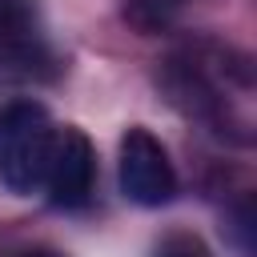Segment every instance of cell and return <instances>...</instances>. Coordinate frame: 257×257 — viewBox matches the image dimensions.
<instances>
[{
  "mask_svg": "<svg viewBox=\"0 0 257 257\" xmlns=\"http://www.w3.org/2000/svg\"><path fill=\"white\" fill-rule=\"evenodd\" d=\"M56 137L60 128L52 124V116L32 104H8L0 116V185L16 197H28L36 189H44L52 153H56Z\"/></svg>",
  "mask_w": 257,
  "mask_h": 257,
  "instance_id": "obj_1",
  "label": "cell"
},
{
  "mask_svg": "<svg viewBox=\"0 0 257 257\" xmlns=\"http://www.w3.org/2000/svg\"><path fill=\"white\" fill-rule=\"evenodd\" d=\"M116 177H120V193L133 205H145V209H157V205L173 201V193H177L173 161L149 128H128L120 137Z\"/></svg>",
  "mask_w": 257,
  "mask_h": 257,
  "instance_id": "obj_2",
  "label": "cell"
},
{
  "mask_svg": "<svg viewBox=\"0 0 257 257\" xmlns=\"http://www.w3.org/2000/svg\"><path fill=\"white\" fill-rule=\"evenodd\" d=\"M92 177H96V157H92L88 137L76 133V128H60L56 153H52V165H48V177H44L52 205H60V209L84 205L88 193H92Z\"/></svg>",
  "mask_w": 257,
  "mask_h": 257,
  "instance_id": "obj_3",
  "label": "cell"
},
{
  "mask_svg": "<svg viewBox=\"0 0 257 257\" xmlns=\"http://www.w3.org/2000/svg\"><path fill=\"white\" fill-rule=\"evenodd\" d=\"M32 48H36L32 4L28 0H0V52L32 56Z\"/></svg>",
  "mask_w": 257,
  "mask_h": 257,
  "instance_id": "obj_4",
  "label": "cell"
},
{
  "mask_svg": "<svg viewBox=\"0 0 257 257\" xmlns=\"http://www.w3.org/2000/svg\"><path fill=\"white\" fill-rule=\"evenodd\" d=\"M157 257H205V249H201L197 241H173V245H165Z\"/></svg>",
  "mask_w": 257,
  "mask_h": 257,
  "instance_id": "obj_5",
  "label": "cell"
},
{
  "mask_svg": "<svg viewBox=\"0 0 257 257\" xmlns=\"http://www.w3.org/2000/svg\"><path fill=\"white\" fill-rule=\"evenodd\" d=\"M24 257H64V253H56V249H32V253H24Z\"/></svg>",
  "mask_w": 257,
  "mask_h": 257,
  "instance_id": "obj_6",
  "label": "cell"
}]
</instances>
